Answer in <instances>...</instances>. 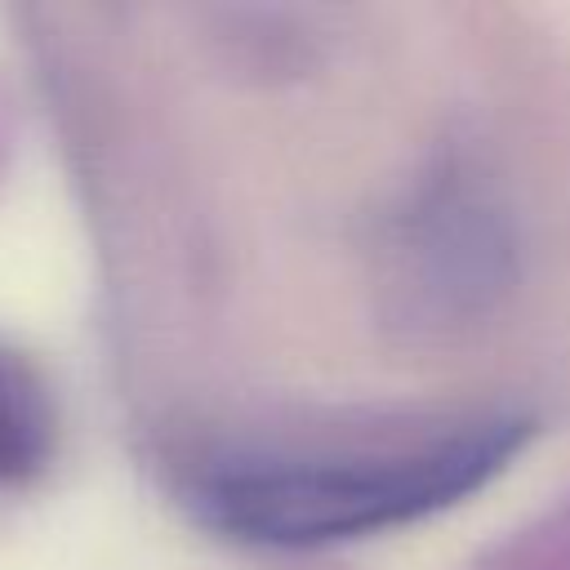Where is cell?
I'll use <instances>...</instances> for the list:
<instances>
[{
  "mask_svg": "<svg viewBox=\"0 0 570 570\" xmlns=\"http://www.w3.org/2000/svg\"><path fill=\"white\" fill-rule=\"evenodd\" d=\"M481 570H570V494L494 543Z\"/></svg>",
  "mask_w": 570,
  "mask_h": 570,
  "instance_id": "cell-4",
  "label": "cell"
},
{
  "mask_svg": "<svg viewBox=\"0 0 570 570\" xmlns=\"http://www.w3.org/2000/svg\"><path fill=\"white\" fill-rule=\"evenodd\" d=\"M517 232L499 191L463 160L423 169L379 218L370 249L374 316L401 343L476 334L512 294Z\"/></svg>",
  "mask_w": 570,
  "mask_h": 570,
  "instance_id": "cell-2",
  "label": "cell"
},
{
  "mask_svg": "<svg viewBox=\"0 0 570 570\" xmlns=\"http://www.w3.org/2000/svg\"><path fill=\"white\" fill-rule=\"evenodd\" d=\"M530 432L521 410H445L232 436L187 454L174 494L218 539L307 552L419 525L463 503L508 472Z\"/></svg>",
  "mask_w": 570,
  "mask_h": 570,
  "instance_id": "cell-1",
  "label": "cell"
},
{
  "mask_svg": "<svg viewBox=\"0 0 570 570\" xmlns=\"http://www.w3.org/2000/svg\"><path fill=\"white\" fill-rule=\"evenodd\" d=\"M58 445V414L40 370L0 343V490L31 485Z\"/></svg>",
  "mask_w": 570,
  "mask_h": 570,
  "instance_id": "cell-3",
  "label": "cell"
}]
</instances>
